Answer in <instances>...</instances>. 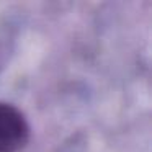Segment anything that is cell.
<instances>
[{"label":"cell","instance_id":"1","mask_svg":"<svg viewBox=\"0 0 152 152\" xmlns=\"http://www.w3.org/2000/svg\"><path fill=\"white\" fill-rule=\"evenodd\" d=\"M30 137L23 113L10 103L0 102V152H20Z\"/></svg>","mask_w":152,"mask_h":152}]
</instances>
